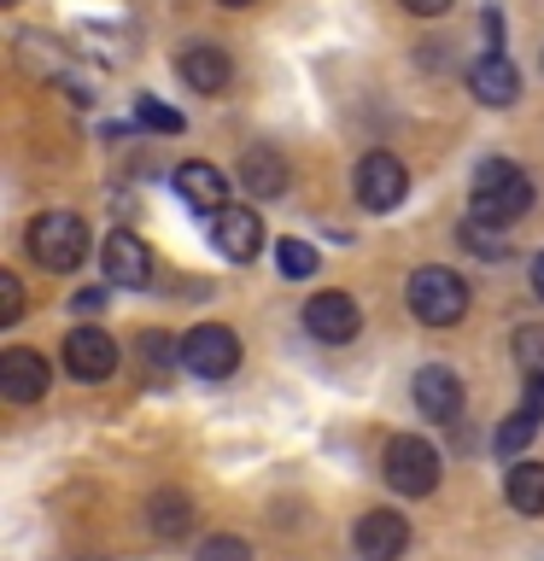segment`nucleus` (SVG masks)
I'll return each mask as SVG.
<instances>
[{
    "instance_id": "nucleus-1",
    "label": "nucleus",
    "mask_w": 544,
    "mask_h": 561,
    "mask_svg": "<svg viewBox=\"0 0 544 561\" xmlns=\"http://www.w3.org/2000/svg\"><path fill=\"white\" fill-rule=\"evenodd\" d=\"M533 210V175L509 158H486L474 170V187H468V217L474 222H491V228H509L515 217Z\"/></svg>"
},
{
    "instance_id": "nucleus-2",
    "label": "nucleus",
    "mask_w": 544,
    "mask_h": 561,
    "mask_svg": "<svg viewBox=\"0 0 544 561\" xmlns=\"http://www.w3.org/2000/svg\"><path fill=\"white\" fill-rule=\"evenodd\" d=\"M404 305L421 328H456L468 310V280L445 270V263H428V270H416L404 280Z\"/></svg>"
},
{
    "instance_id": "nucleus-3",
    "label": "nucleus",
    "mask_w": 544,
    "mask_h": 561,
    "mask_svg": "<svg viewBox=\"0 0 544 561\" xmlns=\"http://www.w3.org/2000/svg\"><path fill=\"white\" fill-rule=\"evenodd\" d=\"M30 257L53 275H70L88 257V222L77 210H42L30 222Z\"/></svg>"
},
{
    "instance_id": "nucleus-4",
    "label": "nucleus",
    "mask_w": 544,
    "mask_h": 561,
    "mask_svg": "<svg viewBox=\"0 0 544 561\" xmlns=\"http://www.w3.org/2000/svg\"><path fill=\"white\" fill-rule=\"evenodd\" d=\"M381 473H386V485H393L398 497H428V491L439 485V450L421 433H398V438H386Z\"/></svg>"
},
{
    "instance_id": "nucleus-5",
    "label": "nucleus",
    "mask_w": 544,
    "mask_h": 561,
    "mask_svg": "<svg viewBox=\"0 0 544 561\" xmlns=\"http://www.w3.org/2000/svg\"><path fill=\"white\" fill-rule=\"evenodd\" d=\"M175 363L188 368V375H200V380H228L240 368V340H235V328H223V322H200L182 340V351H175Z\"/></svg>"
},
{
    "instance_id": "nucleus-6",
    "label": "nucleus",
    "mask_w": 544,
    "mask_h": 561,
    "mask_svg": "<svg viewBox=\"0 0 544 561\" xmlns=\"http://www.w3.org/2000/svg\"><path fill=\"white\" fill-rule=\"evenodd\" d=\"M404 193H410V170L398 164L393 152H363L358 158V205L363 210H398Z\"/></svg>"
},
{
    "instance_id": "nucleus-7",
    "label": "nucleus",
    "mask_w": 544,
    "mask_h": 561,
    "mask_svg": "<svg viewBox=\"0 0 544 561\" xmlns=\"http://www.w3.org/2000/svg\"><path fill=\"white\" fill-rule=\"evenodd\" d=\"M65 368L88 386L112 380L117 375V340L105 328H70L65 333Z\"/></svg>"
},
{
    "instance_id": "nucleus-8",
    "label": "nucleus",
    "mask_w": 544,
    "mask_h": 561,
    "mask_svg": "<svg viewBox=\"0 0 544 561\" xmlns=\"http://www.w3.org/2000/svg\"><path fill=\"white\" fill-rule=\"evenodd\" d=\"M410 398H416L421 421H456V410H463V380H456L451 363H421L410 380Z\"/></svg>"
},
{
    "instance_id": "nucleus-9",
    "label": "nucleus",
    "mask_w": 544,
    "mask_h": 561,
    "mask_svg": "<svg viewBox=\"0 0 544 561\" xmlns=\"http://www.w3.org/2000/svg\"><path fill=\"white\" fill-rule=\"evenodd\" d=\"M351 543H358L363 561H404V550H410V520L398 508H369L358 520V533H351Z\"/></svg>"
},
{
    "instance_id": "nucleus-10",
    "label": "nucleus",
    "mask_w": 544,
    "mask_h": 561,
    "mask_svg": "<svg viewBox=\"0 0 544 561\" xmlns=\"http://www.w3.org/2000/svg\"><path fill=\"white\" fill-rule=\"evenodd\" d=\"M305 328H310V340H322V345H351L363 328V310L351 305L345 293H316V298H305Z\"/></svg>"
},
{
    "instance_id": "nucleus-11",
    "label": "nucleus",
    "mask_w": 544,
    "mask_h": 561,
    "mask_svg": "<svg viewBox=\"0 0 544 561\" xmlns=\"http://www.w3.org/2000/svg\"><path fill=\"white\" fill-rule=\"evenodd\" d=\"M100 270L112 287H147L152 280V252H147V240L129 234V228H117V234H105L100 245Z\"/></svg>"
},
{
    "instance_id": "nucleus-12",
    "label": "nucleus",
    "mask_w": 544,
    "mask_h": 561,
    "mask_svg": "<svg viewBox=\"0 0 544 561\" xmlns=\"http://www.w3.org/2000/svg\"><path fill=\"white\" fill-rule=\"evenodd\" d=\"M47 357L42 351H30V345H12V351H0V398L7 403H35V398H47Z\"/></svg>"
},
{
    "instance_id": "nucleus-13",
    "label": "nucleus",
    "mask_w": 544,
    "mask_h": 561,
    "mask_svg": "<svg viewBox=\"0 0 544 561\" xmlns=\"http://www.w3.org/2000/svg\"><path fill=\"white\" fill-rule=\"evenodd\" d=\"M211 240H217L223 257L252 263V257L263 252V222H258V210H252V205H223L217 217H211Z\"/></svg>"
},
{
    "instance_id": "nucleus-14",
    "label": "nucleus",
    "mask_w": 544,
    "mask_h": 561,
    "mask_svg": "<svg viewBox=\"0 0 544 561\" xmlns=\"http://www.w3.org/2000/svg\"><path fill=\"white\" fill-rule=\"evenodd\" d=\"M175 77H182L193 94H223L228 77H235V59H228L217 42H188L175 53Z\"/></svg>"
},
{
    "instance_id": "nucleus-15",
    "label": "nucleus",
    "mask_w": 544,
    "mask_h": 561,
    "mask_svg": "<svg viewBox=\"0 0 544 561\" xmlns=\"http://www.w3.org/2000/svg\"><path fill=\"white\" fill-rule=\"evenodd\" d=\"M468 94L480 100V105H515L521 100V70L515 59H503V53H486V59H474L468 65Z\"/></svg>"
},
{
    "instance_id": "nucleus-16",
    "label": "nucleus",
    "mask_w": 544,
    "mask_h": 561,
    "mask_svg": "<svg viewBox=\"0 0 544 561\" xmlns=\"http://www.w3.org/2000/svg\"><path fill=\"white\" fill-rule=\"evenodd\" d=\"M175 193H182L188 210H211V217H217L228 205V175L217 164H205V158H188V164L175 170Z\"/></svg>"
},
{
    "instance_id": "nucleus-17",
    "label": "nucleus",
    "mask_w": 544,
    "mask_h": 561,
    "mask_svg": "<svg viewBox=\"0 0 544 561\" xmlns=\"http://www.w3.org/2000/svg\"><path fill=\"white\" fill-rule=\"evenodd\" d=\"M287 182H293V170L275 147H246L240 152V187L252 193V199H281Z\"/></svg>"
},
{
    "instance_id": "nucleus-18",
    "label": "nucleus",
    "mask_w": 544,
    "mask_h": 561,
    "mask_svg": "<svg viewBox=\"0 0 544 561\" xmlns=\"http://www.w3.org/2000/svg\"><path fill=\"white\" fill-rule=\"evenodd\" d=\"M147 526H152V538H188V526H193V497L188 491H152L147 497Z\"/></svg>"
},
{
    "instance_id": "nucleus-19",
    "label": "nucleus",
    "mask_w": 544,
    "mask_h": 561,
    "mask_svg": "<svg viewBox=\"0 0 544 561\" xmlns=\"http://www.w3.org/2000/svg\"><path fill=\"white\" fill-rule=\"evenodd\" d=\"M539 421H544V392H533V398H526L521 410L498 427V456H503V462H515V456L533 445V438H539Z\"/></svg>"
},
{
    "instance_id": "nucleus-20",
    "label": "nucleus",
    "mask_w": 544,
    "mask_h": 561,
    "mask_svg": "<svg viewBox=\"0 0 544 561\" xmlns=\"http://www.w3.org/2000/svg\"><path fill=\"white\" fill-rule=\"evenodd\" d=\"M503 497L515 515H544V462H509Z\"/></svg>"
},
{
    "instance_id": "nucleus-21",
    "label": "nucleus",
    "mask_w": 544,
    "mask_h": 561,
    "mask_svg": "<svg viewBox=\"0 0 544 561\" xmlns=\"http://www.w3.org/2000/svg\"><path fill=\"white\" fill-rule=\"evenodd\" d=\"M275 270L287 275V280H310L316 275V252H310L305 240H281L275 245Z\"/></svg>"
},
{
    "instance_id": "nucleus-22",
    "label": "nucleus",
    "mask_w": 544,
    "mask_h": 561,
    "mask_svg": "<svg viewBox=\"0 0 544 561\" xmlns=\"http://www.w3.org/2000/svg\"><path fill=\"white\" fill-rule=\"evenodd\" d=\"M135 123L140 129H158V135H182V112H170V105L152 100V94L135 100Z\"/></svg>"
},
{
    "instance_id": "nucleus-23",
    "label": "nucleus",
    "mask_w": 544,
    "mask_h": 561,
    "mask_svg": "<svg viewBox=\"0 0 544 561\" xmlns=\"http://www.w3.org/2000/svg\"><path fill=\"white\" fill-rule=\"evenodd\" d=\"M456 240H463L468 252H480V257H509V240H498V228H491V222H474V217H468Z\"/></svg>"
},
{
    "instance_id": "nucleus-24",
    "label": "nucleus",
    "mask_w": 544,
    "mask_h": 561,
    "mask_svg": "<svg viewBox=\"0 0 544 561\" xmlns=\"http://www.w3.org/2000/svg\"><path fill=\"white\" fill-rule=\"evenodd\" d=\"M200 561H252V543L235 538V533H217L200 543Z\"/></svg>"
},
{
    "instance_id": "nucleus-25",
    "label": "nucleus",
    "mask_w": 544,
    "mask_h": 561,
    "mask_svg": "<svg viewBox=\"0 0 544 561\" xmlns=\"http://www.w3.org/2000/svg\"><path fill=\"white\" fill-rule=\"evenodd\" d=\"M515 357L526 363V375H544V328H515Z\"/></svg>"
},
{
    "instance_id": "nucleus-26",
    "label": "nucleus",
    "mask_w": 544,
    "mask_h": 561,
    "mask_svg": "<svg viewBox=\"0 0 544 561\" xmlns=\"http://www.w3.org/2000/svg\"><path fill=\"white\" fill-rule=\"evenodd\" d=\"M18 316H24V287H18V275H0V328H12Z\"/></svg>"
},
{
    "instance_id": "nucleus-27",
    "label": "nucleus",
    "mask_w": 544,
    "mask_h": 561,
    "mask_svg": "<svg viewBox=\"0 0 544 561\" xmlns=\"http://www.w3.org/2000/svg\"><path fill=\"white\" fill-rule=\"evenodd\" d=\"M398 7L416 18H439V12H451V0H398Z\"/></svg>"
},
{
    "instance_id": "nucleus-28",
    "label": "nucleus",
    "mask_w": 544,
    "mask_h": 561,
    "mask_svg": "<svg viewBox=\"0 0 544 561\" xmlns=\"http://www.w3.org/2000/svg\"><path fill=\"white\" fill-rule=\"evenodd\" d=\"M100 305H105V293H94V287L77 293V310H100Z\"/></svg>"
},
{
    "instance_id": "nucleus-29",
    "label": "nucleus",
    "mask_w": 544,
    "mask_h": 561,
    "mask_svg": "<svg viewBox=\"0 0 544 561\" xmlns=\"http://www.w3.org/2000/svg\"><path fill=\"white\" fill-rule=\"evenodd\" d=\"M533 293H539V298H544V252H539V257H533Z\"/></svg>"
},
{
    "instance_id": "nucleus-30",
    "label": "nucleus",
    "mask_w": 544,
    "mask_h": 561,
    "mask_svg": "<svg viewBox=\"0 0 544 561\" xmlns=\"http://www.w3.org/2000/svg\"><path fill=\"white\" fill-rule=\"evenodd\" d=\"M217 7H228V12H246V7H258V0H217Z\"/></svg>"
},
{
    "instance_id": "nucleus-31",
    "label": "nucleus",
    "mask_w": 544,
    "mask_h": 561,
    "mask_svg": "<svg viewBox=\"0 0 544 561\" xmlns=\"http://www.w3.org/2000/svg\"><path fill=\"white\" fill-rule=\"evenodd\" d=\"M7 7H18V0H7Z\"/></svg>"
}]
</instances>
